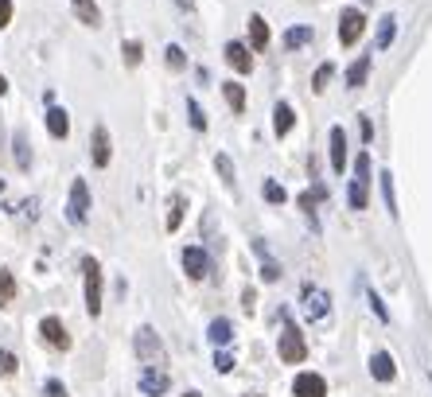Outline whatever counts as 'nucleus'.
Returning a JSON list of instances; mask_svg holds the SVG:
<instances>
[{"mask_svg": "<svg viewBox=\"0 0 432 397\" xmlns=\"http://www.w3.org/2000/svg\"><path fill=\"white\" fill-rule=\"evenodd\" d=\"M347 203H351V211H366V203H370V152H358Z\"/></svg>", "mask_w": 432, "mask_h": 397, "instance_id": "nucleus-1", "label": "nucleus"}, {"mask_svg": "<svg viewBox=\"0 0 432 397\" xmlns=\"http://www.w3.org/2000/svg\"><path fill=\"white\" fill-rule=\"evenodd\" d=\"M82 273H86V312L98 320L102 315V265L93 257H82Z\"/></svg>", "mask_w": 432, "mask_h": 397, "instance_id": "nucleus-2", "label": "nucleus"}, {"mask_svg": "<svg viewBox=\"0 0 432 397\" xmlns=\"http://www.w3.org/2000/svg\"><path fill=\"white\" fill-rule=\"evenodd\" d=\"M277 351H280V363H288V366H296V363H304V358H308V343H304V335H300V331L292 327V323H288V327L280 331Z\"/></svg>", "mask_w": 432, "mask_h": 397, "instance_id": "nucleus-3", "label": "nucleus"}, {"mask_svg": "<svg viewBox=\"0 0 432 397\" xmlns=\"http://www.w3.org/2000/svg\"><path fill=\"white\" fill-rule=\"evenodd\" d=\"M300 304H304L308 320L320 323V320H327V312H331V296L323 292L320 285H304V288H300Z\"/></svg>", "mask_w": 432, "mask_h": 397, "instance_id": "nucleus-4", "label": "nucleus"}, {"mask_svg": "<svg viewBox=\"0 0 432 397\" xmlns=\"http://www.w3.org/2000/svg\"><path fill=\"white\" fill-rule=\"evenodd\" d=\"M67 219L74 222V226H86V219H90V187H86V179H74V183H70Z\"/></svg>", "mask_w": 432, "mask_h": 397, "instance_id": "nucleus-5", "label": "nucleus"}, {"mask_svg": "<svg viewBox=\"0 0 432 397\" xmlns=\"http://www.w3.org/2000/svg\"><path fill=\"white\" fill-rule=\"evenodd\" d=\"M136 355L144 358L148 366H164V343L152 327H140L136 331Z\"/></svg>", "mask_w": 432, "mask_h": 397, "instance_id": "nucleus-6", "label": "nucleus"}, {"mask_svg": "<svg viewBox=\"0 0 432 397\" xmlns=\"http://www.w3.org/2000/svg\"><path fill=\"white\" fill-rule=\"evenodd\" d=\"M362 32H366V16L358 8H347L339 16V43H343V47H355Z\"/></svg>", "mask_w": 432, "mask_h": 397, "instance_id": "nucleus-7", "label": "nucleus"}, {"mask_svg": "<svg viewBox=\"0 0 432 397\" xmlns=\"http://www.w3.org/2000/svg\"><path fill=\"white\" fill-rule=\"evenodd\" d=\"M39 335H43V343L55 346V351H70V335H67V327H63L59 315H43Z\"/></svg>", "mask_w": 432, "mask_h": 397, "instance_id": "nucleus-8", "label": "nucleus"}, {"mask_svg": "<svg viewBox=\"0 0 432 397\" xmlns=\"http://www.w3.org/2000/svg\"><path fill=\"white\" fill-rule=\"evenodd\" d=\"M110 156H113L110 129H105V125H93V133H90V160H93V168H105V164H110Z\"/></svg>", "mask_w": 432, "mask_h": 397, "instance_id": "nucleus-9", "label": "nucleus"}, {"mask_svg": "<svg viewBox=\"0 0 432 397\" xmlns=\"http://www.w3.org/2000/svg\"><path fill=\"white\" fill-rule=\"evenodd\" d=\"M183 269H187V277H191V280H203L207 273H211V257H207L203 245H187V249H183Z\"/></svg>", "mask_w": 432, "mask_h": 397, "instance_id": "nucleus-10", "label": "nucleus"}, {"mask_svg": "<svg viewBox=\"0 0 432 397\" xmlns=\"http://www.w3.org/2000/svg\"><path fill=\"white\" fill-rule=\"evenodd\" d=\"M292 393L296 397H327V382H323L320 374L304 370V374H296V382H292Z\"/></svg>", "mask_w": 432, "mask_h": 397, "instance_id": "nucleus-11", "label": "nucleus"}, {"mask_svg": "<svg viewBox=\"0 0 432 397\" xmlns=\"http://www.w3.org/2000/svg\"><path fill=\"white\" fill-rule=\"evenodd\" d=\"M168 386H171L168 374L156 370V366H148V370L140 374V393L144 397H164V393H168Z\"/></svg>", "mask_w": 432, "mask_h": 397, "instance_id": "nucleus-12", "label": "nucleus"}, {"mask_svg": "<svg viewBox=\"0 0 432 397\" xmlns=\"http://www.w3.org/2000/svg\"><path fill=\"white\" fill-rule=\"evenodd\" d=\"M226 63L237 74H249V70H254V55H249L246 43H226Z\"/></svg>", "mask_w": 432, "mask_h": 397, "instance_id": "nucleus-13", "label": "nucleus"}, {"mask_svg": "<svg viewBox=\"0 0 432 397\" xmlns=\"http://www.w3.org/2000/svg\"><path fill=\"white\" fill-rule=\"evenodd\" d=\"M331 168L343 176V168H347V133H343V125L331 129Z\"/></svg>", "mask_w": 432, "mask_h": 397, "instance_id": "nucleus-14", "label": "nucleus"}, {"mask_svg": "<svg viewBox=\"0 0 432 397\" xmlns=\"http://www.w3.org/2000/svg\"><path fill=\"white\" fill-rule=\"evenodd\" d=\"M70 8H74V16L82 20L86 27L102 24V8H98V0H70Z\"/></svg>", "mask_w": 432, "mask_h": 397, "instance_id": "nucleus-15", "label": "nucleus"}, {"mask_svg": "<svg viewBox=\"0 0 432 397\" xmlns=\"http://www.w3.org/2000/svg\"><path fill=\"white\" fill-rule=\"evenodd\" d=\"M47 133H51L55 141H67V133H70L67 110H59V105H51V110H47Z\"/></svg>", "mask_w": 432, "mask_h": 397, "instance_id": "nucleus-16", "label": "nucleus"}, {"mask_svg": "<svg viewBox=\"0 0 432 397\" xmlns=\"http://www.w3.org/2000/svg\"><path fill=\"white\" fill-rule=\"evenodd\" d=\"M370 374H374V382H393V374H398V366H393V355L378 351V355L370 358Z\"/></svg>", "mask_w": 432, "mask_h": 397, "instance_id": "nucleus-17", "label": "nucleus"}, {"mask_svg": "<svg viewBox=\"0 0 432 397\" xmlns=\"http://www.w3.org/2000/svg\"><path fill=\"white\" fill-rule=\"evenodd\" d=\"M249 47L254 51L269 47V24H265V16H249Z\"/></svg>", "mask_w": 432, "mask_h": 397, "instance_id": "nucleus-18", "label": "nucleus"}, {"mask_svg": "<svg viewBox=\"0 0 432 397\" xmlns=\"http://www.w3.org/2000/svg\"><path fill=\"white\" fill-rule=\"evenodd\" d=\"M292 121H296L292 105H288V102H277V110H273V129H277V136H288V133H292Z\"/></svg>", "mask_w": 432, "mask_h": 397, "instance_id": "nucleus-19", "label": "nucleus"}, {"mask_svg": "<svg viewBox=\"0 0 432 397\" xmlns=\"http://www.w3.org/2000/svg\"><path fill=\"white\" fill-rule=\"evenodd\" d=\"M393 35H398V20L393 16H381L378 20V39H374V51H386L393 43Z\"/></svg>", "mask_w": 432, "mask_h": 397, "instance_id": "nucleus-20", "label": "nucleus"}, {"mask_svg": "<svg viewBox=\"0 0 432 397\" xmlns=\"http://www.w3.org/2000/svg\"><path fill=\"white\" fill-rule=\"evenodd\" d=\"M366 74H370V55H362V59H355L347 67V86H351V90H358V86L366 82Z\"/></svg>", "mask_w": 432, "mask_h": 397, "instance_id": "nucleus-21", "label": "nucleus"}, {"mask_svg": "<svg viewBox=\"0 0 432 397\" xmlns=\"http://www.w3.org/2000/svg\"><path fill=\"white\" fill-rule=\"evenodd\" d=\"M222 93H226V102H230V110H234V113L246 110V86H242V82H222Z\"/></svg>", "mask_w": 432, "mask_h": 397, "instance_id": "nucleus-22", "label": "nucleus"}, {"mask_svg": "<svg viewBox=\"0 0 432 397\" xmlns=\"http://www.w3.org/2000/svg\"><path fill=\"white\" fill-rule=\"evenodd\" d=\"M207 335H211V343H214V346H226L230 339H234V323H230V320H214Z\"/></svg>", "mask_w": 432, "mask_h": 397, "instance_id": "nucleus-23", "label": "nucleus"}, {"mask_svg": "<svg viewBox=\"0 0 432 397\" xmlns=\"http://www.w3.org/2000/svg\"><path fill=\"white\" fill-rule=\"evenodd\" d=\"M312 27H288L284 32V47L288 51H296V47H304V43H312Z\"/></svg>", "mask_w": 432, "mask_h": 397, "instance_id": "nucleus-24", "label": "nucleus"}, {"mask_svg": "<svg viewBox=\"0 0 432 397\" xmlns=\"http://www.w3.org/2000/svg\"><path fill=\"white\" fill-rule=\"evenodd\" d=\"M16 168L20 171L32 168V148H27V133H24V129L16 133Z\"/></svg>", "mask_w": 432, "mask_h": 397, "instance_id": "nucleus-25", "label": "nucleus"}, {"mask_svg": "<svg viewBox=\"0 0 432 397\" xmlns=\"http://www.w3.org/2000/svg\"><path fill=\"white\" fill-rule=\"evenodd\" d=\"M12 300H16V280L8 269H0V308H8Z\"/></svg>", "mask_w": 432, "mask_h": 397, "instance_id": "nucleus-26", "label": "nucleus"}, {"mask_svg": "<svg viewBox=\"0 0 432 397\" xmlns=\"http://www.w3.org/2000/svg\"><path fill=\"white\" fill-rule=\"evenodd\" d=\"M254 249H257V254H261V277L269 280V285H273V280H280V265H277V261H269V254H265V245L257 242Z\"/></svg>", "mask_w": 432, "mask_h": 397, "instance_id": "nucleus-27", "label": "nucleus"}, {"mask_svg": "<svg viewBox=\"0 0 432 397\" xmlns=\"http://www.w3.org/2000/svg\"><path fill=\"white\" fill-rule=\"evenodd\" d=\"M183 211H187V199H183V195H176V199H171V214H168V230H171V234H176L179 222H183Z\"/></svg>", "mask_w": 432, "mask_h": 397, "instance_id": "nucleus-28", "label": "nucleus"}, {"mask_svg": "<svg viewBox=\"0 0 432 397\" xmlns=\"http://www.w3.org/2000/svg\"><path fill=\"white\" fill-rule=\"evenodd\" d=\"M381 199H386L390 214H398V195H393V176L390 171H381Z\"/></svg>", "mask_w": 432, "mask_h": 397, "instance_id": "nucleus-29", "label": "nucleus"}, {"mask_svg": "<svg viewBox=\"0 0 432 397\" xmlns=\"http://www.w3.org/2000/svg\"><path fill=\"white\" fill-rule=\"evenodd\" d=\"M187 113H191V129H195V133H207V113L199 110L195 98H187Z\"/></svg>", "mask_w": 432, "mask_h": 397, "instance_id": "nucleus-30", "label": "nucleus"}, {"mask_svg": "<svg viewBox=\"0 0 432 397\" xmlns=\"http://www.w3.org/2000/svg\"><path fill=\"white\" fill-rule=\"evenodd\" d=\"M331 74H335V63H323V67L315 70V78H312V90L323 93V90H327V82H331Z\"/></svg>", "mask_w": 432, "mask_h": 397, "instance_id": "nucleus-31", "label": "nucleus"}, {"mask_svg": "<svg viewBox=\"0 0 432 397\" xmlns=\"http://www.w3.org/2000/svg\"><path fill=\"white\" fill-rule=\"evenodd\" d=\"M261 195H265V199H269V203H284V199H288V195H284V187H280L277 179H265Z\"/></svg>", "mask_w": 432, "mask_h": 397, "instance_id": "nucleus-32", "label": "nucleus"}, {"mask_svg": "<svg viewBox=\"0 0 432 397\" xmlns=\"http://www.w3.org/2000/svg\"><path fill=\"white\" fill-rule=\"evenodd\" d=\"M214 168H218V176L226 179V183H234V164H230V156H226V152L214 156Z\"/></svg>", "mask_w": 432, "mask_h": 397, "instance_id": "nucleus-33", "label": "nucleus"}, {"mask_svg": "<svg viewBox=\"0 0 432 397\" xmlns=\"http://www.w3.org/2000/svg\"><path fill=\"white\" fill-rule=\"evenodd\" d=\"M164 55H168V67H171V70H183V67H187V55H183V47H176V43H171V47H168V51H164Z\"/></svg>", "mask_w": 432, "mask_h": 397, "instance_id": "nucleus-34", "label": "nucleus"}, {"mask_svg": "<svg viewBox=\"0 0 432 397\" xmlns=\"http://www.w3.org/2000/svg\"><path fill=\"white\" fill-rule=\"evenodd\" d=\"M16 355H12V351H0V378H12V374H16Z\"/></svg>", "mask_w": 432, "mask_h": 397, "instance_id": "nucleus-35", "label": "nucleus"}, {"mask_svg": "<svg viewBox=\"0 0 432 397\" xmlns=\"http://www.w3.org/2000/svg\"><path fill=\"white\" fill-rule=\"evenodd\" d=\"M121 55H125V63H129V67H136V63H140V43H136V39H129L125 47H121Z\"/></svg>", "mask_w": 432, "mask_h": 397, "instance_id": "nucleus-36", "label": "nucleus"}, {"mask_svg": "<svg viewBox=\"0 0 432 397\" xmlns=\"http://www.w3.org/2000/svg\"><path fill=\"white\" fill-rule=\"evenodd\" d=\"M366 296H370V308H374V315H378L381 323L390 320V312H386V304H381V300H378V292H374V288H370V292H366Z\"/></svg>", "mask_w": 432, "mask_h": 397, "instance_id": "nucleus-37", "label": "nucleus"}, {"mask_svg": "<svg viewBox=\"0 0 432 397\" xmlns=\"http://www.w3.org/2000/svg\"><path fill=\"white\" fill-rule=\"evenodd\" d=\"M214 366H218V374H230L234 370V358H230L226 351H218V355H214Z\"/></svg>", "mask_w": 432, "mask_h": 397, "instance_id": "nucleus-38", "label": "nucleus"}, {"mask_svg": "<svg viewBox=\"0 0 432 397\" xmlns=\"http://www.w3.org/2000/svg\"><path fill=\"white\" fill-rule=\"evenodd\" d=\"M43 389H47V397H67V386H63L59 378H51V382H47V386H43Z\"/></svg>", "mask_w": 432, "mask_h": 397, "instance_id": "nucleus-39", "label": "nucleus"}, {"mask_svg": "<svg viewBox=\"0 0 432 397\" xmlns=\"http://www.w3.org/2000/svg\"><path fill=\"white\" fill-rule=\"evenodd\" d=\"M12 24V0H0V27Z\"/></svg>", "mask_w": 432, "mask_h": 397, "instance_id": "nucleus-40", "label": "nucleus"}, {"mask_svg": "<svg viewBox=\"0 0 432 397\" xmlns=\"http://www.w3.org/2000/svg\"><path fill=\"white\" fill-rule=\"evenodd\" d=\"M374 136V125H370V117H362V141H370Z\"/></svg>", "mask_w": 432, "mask_h": 397, "instance_id": "nucleus-41", "label": "nucleus"}, {"mask_svg": "<svg viewBox=\"0 0 432 397\" xmlns=\"http://www.w3.org/2000/svg\"><path fill=\"white\" fill-rule=\"evenodd\" d=\"M176 4H179V8H187V12L195 8V0H176Z\"/></svg>", "mask_w": 432, "mask_h": 397, "instance_id": "nucleus-42", "label": "nucleus"}, {"mask_svg": "<svg viewBox=\"0 0 432 397\" xmlns=\"http://www.w3.org/2000/svg\"><path fill=\"white\" fill-rule=\"evenodd\" d=\"M4 93H8V78L0 74V98H4Z\"/></svg>", "mask_w": 432, "mask_h": 397, "instance_id": "nucleus-43", "label": "nucleus"}]
</instances>
